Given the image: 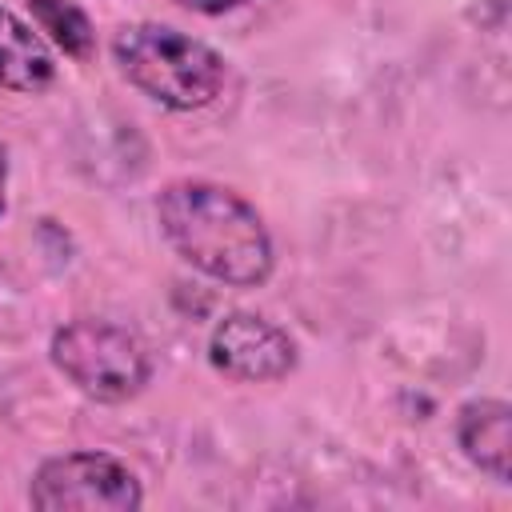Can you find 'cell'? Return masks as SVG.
I'll return each mask as SVG.
<instances>
[{
	"label": "cell",
	"instance_id": "cell-5",
	"mask_svg": "<svg viewBox=\"0 0 512 512\" xmlns=\"http://www.w3.org/2000/svg\"><path fill=\"white\" fill-rule=\"evenodd\" d=\"M208 364L240 384H272L296 368V340L260 312H228L208 336Z\"/></svg>",
	"mask_w": 512,
	"mask_h": 512
},
{
	"label": "cell",
	"instance_id": "cell-1",
	"mask_svg": "<svg viewBox=\"0 0 512 512\" xmlns=\"http://www.w3.org/2000/svg\"><path fill=\"white\" fill-rule=\"evenodd\" d=\"M156 220L172 252L228 288H256L272 276V236L260 212L212 180H172L156 200Z\"/></svg>",
	"mask_w": 512,
	"mask_h": 512
},
{
	"label": "cell",
	"instance_id": "cell-10",
	"mask_svg": "<svg viewBox=\"0 0 512 512\" xmlns=\"http://www.w3.org/2000/svg\"><path fill=\"white\" fill-rule=\"evenodd\" d=\"M4 188H8V152H4V144H0V216H4Z\"/></svg>",
	"mask_w": 512,
	"mask_h": 512
},
{
	"label": "cell",
	"instance_id": "cell-9",
	"mask_svg": "<svg viewBox=\"0 0 512 512\" xmlns=\"http://www.w3.org/2000/svg\"><path fill=\"white\" fill-rule=\"evenodd\" d=\"M184 8L192 12H204V16H220V12H232V8H244L248 0H180Z\"/></svg>",
	"mask_w": 512,
	"mask_h": 512
},
{
	"label": "cell",
	"instance_id": "cell-6",
	"mask_svg": "<svg viewBox=\"0 0 512 512\" xmlns=\"http://www.w3.org/2000/svg\"><path fill=\"white\" fill-rule=\"evenodd\" d=\"M456 440H460V452L480 468L488 472L496 484H508L512 476V408L504 400H468L456 416Z\"/></svg>",
	"mask_w": 512,
	"mask_h": 512
},
{
	"label": "cell",
	"instance_id": "cell-2",
	"mask_svg": "<svg viewBox=\"0 0 512 512\" xmlns=\"http://www.w3.org/2000/svg\"><path fill=\"white\" fill-rule=\"evenodd\" d=\"M112 60L136 92L172 112H196L212 104L228 76V64L212 44L152 20L124 24L112 36Z\"/></svg>",
	"mask_w": 512,
	"mask_h": 512
},
{
	"label": "cell",
	"instance_id": "cell-8",
	"mask_svg": "<svg viewBox=\"0 0 512 512\" xmlns=\"http://www.w3.org/2000/svg\"><path fill=\"white\" fill-rule=\"evenodd\" d=\"M28 12L64 56L88 60L96 52V28L76 0H28Z\"/></svg>",
	"mask_w": 512,
	"mask_h": 512
},
{
	"label": "cell",
	"instance_id": "cell-3",
	"mask_svg": "<svg viewBox=\"0 0 512 512\" xmlns=\"http://www.w3.org/2000/svg\"><path fill=\"white\" fill-rule=\"evenodd\" d=\"M48 352L56 372L76 392L100 404H124L136 392H144V384L152 380L148 344L116 320H100V316L68 320L64 328L52 332Z\"/></svg>",
	"mask_w": 512,
	"mask_h": 512
},
{
	"label": "cell",
	"instance_id": "cell-7",
	"mask_svg": "<svg viewBox=\"0 0 512 512\" xmlns=\"http://www.w3.org/2000/svg\"><path fill=\"white\" fill-rule=\"evenodd\" d=\"M56 80V60L48 44L16 12L0 8V88L8 92H44Z\"/></svg>",
	"mask_w": 512,
	"mask_h": 512
},
{
	"label": "cell",
	"instance_id": "cell-4",
	"mask_svg": "<svg viewBox=\"0 0 512 512\" xmlns=\"http://www.w3.org/2000/svg\"><path fill=\"white\" fill-rule=\"evenodd\" d=\"M28 504L40 512H132L144 504L140 480L128 464L108 452H68L36 468L28 484Z\"/></svg>",
	"mask_w": 512,
	"mask_h": 512
}]
</instances>
